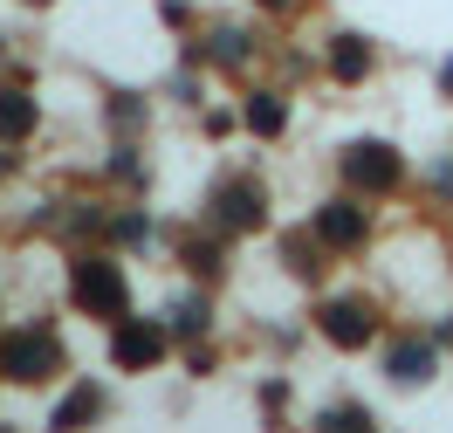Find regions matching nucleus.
I'll use <instances>...</instances> for the list:
<instances>
[{
    "mask_svg": "<svg viewBox=\"0 0 453 433\" xmlns=\"http://www.w3.org/2000/svg\"><path fill=\"white\" fill-rule=\"evenodd\" d=\"M49 365H56V337L49 330H21V337L0 344V378H42Z\"/></svg>",
    "mask_w": 453,
    "mask_h": 433,
    "instance_id": "obj_1",
    "label": "nucleus"
},
{
    "mask_svg": "<svg viewBox=\"0 0 453 433\" xmlns=\"http://www.w3.org/2000/svg\"><path fill=\"white\" fill-rule=\"evenodd\" d=\"M76 303H83V310H96V317H124V275H117V268H104V261L76 268Z\"/></svg>",
    "mask_w": 453,
    "mask_h": 433,
    "instance_id": "obj_2",
    "label": "nucleus"
},
{
    "mask_svg": "<svg viewBox=\"0 0 453 433\" xmlns=\"http://www.w3.org/2000/svg\"><path fill=\"white\" fill-rule=\"evenodd\" d=\"M343 173L357 179V186H398L405 166H398L392 144H350V151H343Z\"/></svg>",
    "mask_w": 453,
    "mask_h": 433,
    "instance_id": "obj_3",
    "label": "nucleus"
},
{
    "mask_svg": "<svg viewBox=\"0 0 453 433\" xmlns=\"http://www.w3.org/2000/svg\"><path fill=\"white\" fill-rule=\"evenodd\" d=\"M117 365H151L165 351V323H117Z\"/></svg>",
    "mask_w": 453,
    "mask_h": 433,
    "instance_id": "obj_4",
    "label": "nucleus"
},
{
    "mask_svg": "<svg viewBox=\"0 0 453 433\" xmlns=\"http://www.w3.org/2000/svg\"><path fill=\"white\" fill-rule=\"evenodd\" d=\"M323 330L337 337V344H365L371 337V310L357 296H337V303H323Z\"/></svg>",
    "mask_w": 453,
    "mask_h": 433,
    "instance_id": "obj_5",
    "label": "nucleus"
},
{
    "mask_svg": "<svg viewBox=\"0 0 453 433\" xmlns=\"http://www.w3.org/2000/svg\"><path fill=\"white\" fill-rule=\"evenodd\" d=\"M213 220H220V228H255V220H261V193L248 186V179L226 186L220 200H213Z\"/></svg>",
    "mask_w": 453,
    "mask_h": 433,
    "instance_id": "obj_6",
    "label": "nucleus"
},
{
    "mask_svg": "<svg viewBox=\"0 0 453 433\" xmlns=\"http://www.w3.org/2000/svg\"><path fill=\"white\" fill-rule=\"evenodd\" d=\"M316 234H323V241H337V248H350V241L365 234V213H357V206H343V200H330L323 213H316Z\"/></svg>",
    "mask_w": 453,
    "mask_h": 433,
    "instance_id": "obj_7",
    "label": "nucleus"
},
{
    "mask_svg": "<svg viewBox=\"0 0 453 433\" xmlns=\"http://www.w3.org/2000/svg\"><path fill=\"white\" fill-rule=\"evenodd\" d=\"M330 62H337V76H365V69H371V49L357 42V35H337V42H330Z\"/></svg>",
    "mask_w": 453,
    "mask_h": 433,
    "instance_id": "obj_8",
    "label": "nucleus"
},
{
    "mask_svg": "<svg viewBox=\"0 0 453 433\" xmlns=\"http://www.w3.org/2000/svg\"><path fill=\"white\" fill-rule=\"evenodd\" d=\"M28 124H35V104L21 97V89H7V97H0V131H7V138H21Z\"/></svg>",
    "mask_w": 453,
    "mask_h": 433,
    "instance_id": "obj_9",
    "label": "nucleus"
},
{
    "mask_svg": "<svg viewBox=\"0 0 453 433\" xmlns=\"http://www.w3.org/2000/svg\"><path fill=\"white\" fill-rule=\"evenodd\" d=\"M433 372V344H405L392 351V378H426Z\"/></svg>",
    "mask_w": 453,
    "mask_h": 433,
    "instance_id": "obj_10",
    "label": "nucleus"
},
{
    "mask_svg": "<svg viewBox=\"0 0 453 433\" xmlns=\"http://www.w3.org/2000/svg\"><path fill=\"white\" fill-rule=\"evenodd\" d=\"M96 399H104L96 385H76V392H69V406H56V427H76V420H89V413H96Z\"/></svg>",
    "mask_w": 453,
    "mask_h": 433,
    "instance_id": "obj_11",
    "label": "nucleus"
},
{
    "mask_svg": "<svg viewBox=\"0 0 453 433\" xmlns=\"http://www.w3.org/2000/svg\"><path fill=\"white\" fill-rule=\"evenodd\" d=\"M248 124H255L261 138H275V131H282V97H255V104H248Z\"/></svg>",
    "mask_w": 453,
    "mask_h": 433,
    "instance_id": "obj_12",
    "label": "nucleus"
},
{
    "mask_svg": "<svg viewBox=\"0 0 453 433\" xmlns=\"http://www.w3.org/2000/svg\"><path fill=\"white\" fill-rule=\"evenodd\" d=\"M117 241H131V248H138V241H151V220H117Z\"/></svg>",
    "mask_w": 453,
    "mask_h": 433,
    "instance_id": "obj_13",
    "label": "nucleus"
},
{
    "mask_svg": "<svg viewBox=\"0 0 453 433\" xmlns=\"http://www.w3.org/2000/svg\"><path fill=\"white\" fill-rule=\"evenodd\" d=\"M447 97H453V62H447Z\"/></svg>",
    "mask_w": 453,
    "mask_h": 433,
    "instance_id": "obj_14",
    "label": "nucleus"
},
{
    "mask_svg": "<svg viewBox=\"0 0 453 433\" xmlns=\"http://www.w3.org/2000/svg\"><path fill=\"white\" fill-rule=\"evenodd\" d=\"M268 7H282V0H268Z\"/></svg>",
    "mask_w": 453,
    "mask_h": 433,
    "instance_id": "obj_15",
    "label": "nucleus"
}]
</instances>
